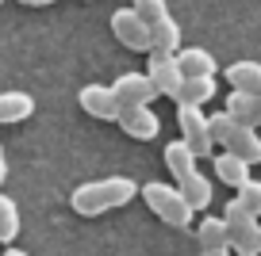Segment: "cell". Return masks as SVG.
I'll return each mask as SVG.
<instances>
[{
	"label": "cell",
	"instance_id": "obj_17",
	"mask_svg": "<svg viewBox=\"0 0 261 256\" xmlns=\"http://www.w3.org/2000/svg\"><path fill=\"white\" fill-rule=\"evenodd\" d=\"M215 77H185V84H180V92H177V107L185 104V107H204L207 100L215 96Z\"/></svg>",
	"mask_w": 261,
	"mask_h": 256
},
{
	"label": "cell",
	"instance_id": "obj_27",
	"mask_svg": "<svg viewBox=\"0 0 261 256\" xmlns=\"http://www.w3.org/2000/svg\"><path fill=\"white\" fill-rule=\"evenodd\" d=\"M0 4H4V0H0Z\"/></svg>",
	"mask_w": 261,
	"mask_h": 256
},
{
	"label": "cell",
	"instance_id": "obj_4",
	"mask_svg": "<svg viewBox=\"0 0 261 256\" xmlns=\"http://www.w3.org/2000/svg\"><path fill=\"white\" fill-rule=\"evenodd\" d=\"M142 203H146V207L154 210L165 226H173V230L192 226V214H196V210H192V203L185 199V191H180L177 184H162V180L142 184Z\"/></svg>",
	"mask_w": 261,
	"mask_h": 256
},
{
	"label": "cell",
	"instance_id": "obj_7",
	"mask_svg": "<svg viewBox=\"0 0 261 256\" xmlns=\"http://www.w3.org/2000/svg\"><path fill=\"white\" fill-rule=\"evenodd\" d=\"M112 35L123 42L127 50H139V54H150L154 50V39H150V23L139 16L135 8H119L112 12Z\"/></svg>",
	"mask_w": 261,
	"mask_h": 256
},
{
	"label": "cell",
	"instance_id": "obj_13",
	"mask_svg": "<svg viewBox=\"0 0 261 256\" xmlns=\"http://www.w3.org/2000/svg\"><path fill=\"white\" fill-rule=\"evenodd\" d=\"M250 168H253V165H250L246 157H238V153H227V149L215 153V176H219L227 187H234V191L246 184V180H253Z\"/></svg>",
	"mask_w": 261,
	"mask_h": 256
},
{
	"label": "cell",
	"instance_id": "obj_19",
	"mask_svg": "<svg viewBox=\"0 0 261 256\" xmlns=\"http://www.w3.org/2000/svg\"><path fill=\"white\" fill-rule=\"evenodd\" d=\"M150 39H154V50H150V54H177V50H180V27H177V19L165 16L162 23H154V27H150Z\"/></svg>",
	"mask_w": 261,
	"mask_h": 256
},
{
	"label": "cell",
	"instance_id": "obj_6",
	"mask_svg": "<svg viewBox=\"0 0 261 256\" xmlns=\"http://www.w3.org/2000/svg\"><path fill=\"white\" fill-rule=\"evenodd\" d=\"M177 126L180 138L192 145L196 157H215V138H212V115H204V107H177Z\"/></svg>",
	"mask_w": 261,
	"mask_h": 256
},
{
	"label": "cell",
	"instance_id": "obj_12",
	"mask_svg": "<svg viewBox=\"0 0 261 256\" xmlns=\"http://www.w3.org/2000/svg\"><path fill=\"white\" fill-rule=\"evenodd\" d=\"M177 65L185 77H215L219 73V61H215L212 50H200V46H180L177 50Z\"/></svg>",
	"mask_w": 261,
	"mask_h": 256
},
{
	"label": "cell",
	"instance_id": "obj_9",
	"mask_svg": "<svg viewBox=\"0 0 261 256\" xmlns=\"http://www.w3.org/2000/svg\"><path fill=\"white\" fill-rule=\"evenodd\" d=\"M77 104H81L85 115H92V119H104V122H115L123 111V104L115 100L112 84H85L81 92H77Z\"/></svg>",
	"mask_w": 261,
	"mask_h": 256
},
{
	"label": "cell",
	"instance_id": "obj_11",
	"mask_svg": "<svg viewBox=\"0 0 261 256\" xmlns=\"http://www.w3.org/2000/svg\"><path fill=\"white\" fill-rule=\"evenodd\" d=\"M115 122H119L123 134L135 138V142H154V138L162 134V119H158L150 107H123Z\"/></svg>",
	"mask_w": 261,
	"mask_h": 256
},
{
	"label": "cell",
	"instance_id": "obj_20",
	"mask_svg": "<svg viewBox=\"0 0 261 256\" xmlns=\"http://www.w3.org/2000/svg\"><path fill=\"white\" fill-rule=\"evenodd\" d=\"M19 226H23V222H19L16 199L0 191V245H12V241L19 237Z\"/></svg>",
	"mask_w": 261,
	"mask_h": 256
},
{
	"label": "cell",
	"instance_id": "obj_26",
	"mask_svg": "<svg viewBox=\"0 0 261 256\" xmlns=\"http://www.w3.org/2000/svg\"><path fill=\"white\" fill-rule=\"evenodd\" d=\"M4 256H27V252H23V248H12V245H8V248H4Z\"/></svg>",
	"mask_w": 261,
	"mask_h": 256
},
{
	"label": "cell",
	"instance_id": "obj_23",
	"mask_svg": "<svg viewBox=\"0 0 261 256\" xmlns=\"http://www.w3.org/2000/svg\"><path fill=\"white\" fill-rule=\"evenodd\" d=\"M8 180V157H4V145H0V184Z\"/></svg>",
	"mask_w": 261,
	"mask_h": 256
},
{
	"label": "cell",
	"instance_id": "obj_10",
	"mask_svg": "<svg viewBox=\"0 0 261 256\" xmlns=\"http://www.w3.org/2000/svg\"><path fill=\"white\" fill-rule=\"evenodd\" d=\"M146 73H150V80H154L158 96L177 100L180 84H185V73H180V65H177V54H150Z\"/></svg>",
	"mask_w": 261,
	"mask_h": 256
},
{
	"label": "cell",
	"instance_id": "obj_1",
	"mask_svg": "<svg viewBox=\"0 0 261 256\" xmlns=\"http://www.w3.org/2000/svg\"><path fill=\"white\" fill-rule=\"evenodd\" d=\"M142 187L130 176H104V180H89V184L77 187V191L69 195V207L81 218H100V214H108V210L127 207Z\"/></svg>",
	"mask_w": 261,
	"mask_h": 256
},
{
	"label": "cell",
	"instance_id": "obj_16",
	"mask_svg": "<svg viewBox=\"0 0 261 256\" xmlns=\"http://www.w3.org/2000/svg\"><path fill=\"white\" fill-rule=\"evenodd\" d=\"M223 111L234 115V119L246 122V126H261V96H253V92H230Z\"/></svg>",
	"mask_w": 261,
	"mask_h": 256
},
{
	"label": "cell",
	"instance_id": "obj_15",
	"mask_svg": "<svg viewBox=\"0 0 261 256\" xmlns=\"http://www.w3.org/2000/svg\"><path fill=\"white\" fill-rule=\"evenodd\" d=\"M227 84L234 92H253V96H261V61H234V65H227Z\"/></svg>",
	"mask_w": 261,
	"mask_h": 256
},
{
	"label": "cell",
	"instance_id": "obj_25",
	"mask_svg": "<svg viewBox=\"0 0 261 256\" xmlns=\"http://www.w3.org/2000/svg\"><path fill=\"white\" fill-rule=\"evenodd\" d=\"M19 4H31V8H46V4H54V0H19Z\"/></svg>",
	"mask_w": 261,
	"mask_h": 256
},
{
	"label": "cell",
	"instance_id": "obj_3",
	"mask_svg": "<svg viewBox=\"0 0 261 256\" xmlns=\"http://www.w3.org/2000/svg\"><path fill=\"white\" fill-rule=\"evenodd\" d=\"M212 138L219 149L227 153H238V157H246L250 165H261V138H257V126H246V122H238L234 115L219 111L212 115Z\"/></svg>",
	"mask_w": 261,
	"mask_h": 256
},
{
	"label": "cell",
	"instance_id": "obj_8",
	"mask_svg": "<svg viewBox=\"0 0 261 256\" xmlns=\"http://www.w3.org/2000/svg\"><path fill=\"white\" fill-rule=\"evenodd\" d=\"M112 92L123 107H150L158 100V88L150 80V73H119L112 80Z\"/></svg>",
	"mask_w": 261,
	"mask_h": 256
},
{
	"label": "cell",
	"instance_id": "obj_22",
	"mask_svg": "<svg viewBox=\"0 0 261 256\" xmlns=\"http://www.w3.org/2000/svg\"><path fill=\"white\" fill-rule=\"evenodd\" d=\"M238 203H242L250 214L261 218V180H246V184L238 187Z\"/></svg>",
	"mask_w": 261,
	"mask_h": 256
},
{
	"label": "cell",
	"instance_id": "obj_14",
	"mask_svg": "<svg viewBox=\"0 0 261 256\" xmlns=\"http://www.w3.org/2000/svg\"><path fill=\"white\" fill-rule=\"evenodd\" d=\"M35 115V96L31 92H0V126L23 122Z\"/></svg>",
	"mask_w": 261,
	"mask_h": 256
},
{
	"label": "cell",
	"instance_id": "obj_24",
	"mask_svg": "<svg viewBox=\"0 0 261 256\" xmlns=\"http://www.w3.org/2000/svg\"><path fill=\"white\" fill-rule=\"evenodd\" d=\"M200 256H230V248H200Z\"/></svg>",
	"mask_w": 261,
	"mask_h": 256
},
{
	"label": "cell",
	"instance_id": "obj_2",
	"mask_svg": "<svg viewBox=\"0 0 261 256\" xmlns=\"http://www.w3.org/2000/svg\"><path fill=\"white\" fill-rule=\"evenodd\" d=\"M196 153H192V145L180 138V142H169L165 145V168H169V176L177 180V187L185 191V199L192 203V210H207L212 207V180L196 168Z\"/></svg>",
	"mask_w": 261,
	"mask_h": 256
},
{
	"label": "cell",
	"instance_id": "obj_5",
	"mask_svg": "<svg viewBox=\"0 0 261 256\" xmlns=\"http://www.w3.org/2000/svg\"><path fill=\"white\" fill-rule=\"evenodd\" d=\"M223 218H227L230 248H234V256H257V252H261V218L250 214V210H246L238 199L227 203Z\"/></svg>",
	"mask_w": 261,
	"mask_h": 256
},
{
	"label": "cell",
	"instance_id": "obj_21",
	"mask_svg": "<svg viewBox=\"0 0 261 256\" xmlns=\"http://www.w3.org/2000/svg\"><path fill=\"white\" fill-rule=\"evenodd\" d=\"M130 8L139 12V16L146 19L150 27H154V23H162V19L169 16V8H165V0H135V4H130Z\"/></svg>",
	"mask_w": 261,
	"mask_h": 256
},
{
	"label": "cell",
	"instance_id": "obj_18",
	"mask_svg": "<svg viewBox=\"0 0 261 256\" xmlns=\"http://www.w3.org/2000/svg\"><path fill=\"white\" fill-rule=\"evenodd\" d=\"M196 241H200V248H230V230H227V218L207 214L204 222L196 226Z\"/></svg>",
	"mask_w": 261,
	"mask_h": 256
}]
</instances>
